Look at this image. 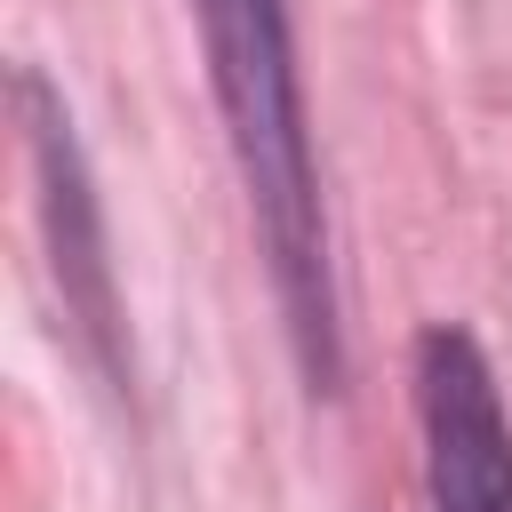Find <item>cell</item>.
<instances>
[{
	"mask_svg": "<svg viewBox=\"0 0 512 512\" xmlns=\"http://www.w3.org/2000/svg\"><path fill=\"white\" fill-rule=\"evenodd\" d=\"M192 24L208 56V96L224 112V144H232V168H240V192L264 240L288 360L312 400H336L344 392V296H336V240H328L288 0H192Z\"/></svg>",
	"mask_w": 512,
	"mask_h": 512,
	"instance_id": "obj_1",
	"label": "cell"
},
{
	"mask_svg": "<svg viewBox=\"0 0 512 512\" xmlns=\"http://www.w3.org/2000/svg\"><path fill=\"white\" fill-rule=\"evenodd\" d=\"M16 120H24V160H32V200H40V240H48L64 320H72L88 368L104 376V392H128L136 360H128V320H120V280H112V256H104V208H96L72 112L48 88L40 64L16 72Z\"/></svg>",
	"mask_w": 512,
	"mask_h": 512,
	"instance_id": "obj_2",
	"label": "cell"
},
{
	"mask_svg": "<svg viewBox=\"0 0 512 512\" xmlns=\"http://www.w3.org/2000/svg\"><path fill=\"white\" fill-rule=\"evenodd\" d=\"M408 384L432 512H512V416L480 336L464 320H424L408 344Z\"/></svg>",
	"mask_w": 512,
	"mask_h": 512,
	"instance_id": "obj_3",
	"label": "cell"
}]
</instances>
